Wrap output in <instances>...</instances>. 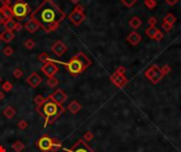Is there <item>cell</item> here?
<instances>
[{
    "label": "cell",
    "mask_w": 181,
    "mask_h": 152,
    "mask_svg": "<svg viewBox=\"0 0 181 152\" xmlns=\"http://www.w3.org/2000/svg\"><path fill=\"white\" fill-rule=\"evenodd\" d=\"M66 14L64 13L52 0H46L31 15V18L35 19L39 23L40 28L45 32L49 33L58 28V25L65 19Z\"/></svg>",
    "instance_id": "obj_1"
},
{
    "label": "cell",
    "mask_w": 181,
    "mask_h": 152,
    "mask_svg": "<svg viewBox=\"0 0 181 152\" xmlns=\"http://www.w3.org/2000/svg\"><path fill=\"white\" fill-rule=\"evenodd\" d=\"M64 111H65V109L63 108V106H58L55 103L50 100L49 98H46V101H45V104L42 106H37V112L39 113L40 115H44L46 117L45 126H47L48 124H53L56 118L62 113H64Z\"/></svg>",
    "instance_id": "obj_2"
},
{
    "label": "cell",
    "mask_w": 181,
    "mask_h": 152,
    "mask_svg": "<svg viewBox=\"0 0 181 152\" xmlns=\"http://www.w3.org/2000/svg\"><path fill=\"white\" fill-rule=\"evenodd\" d=\"M60 63L65 65L72 75H79L91 65V60L83 52H79L68 62H60Z\"/></svg>",
    "instance_id": "obj_3"
},
{
    "label": "cell",
    "mask_w": 181,
    "mask_h": 152,
    "mask_svg": "<svg viewBox=\"0 0 181 152\" xmlns=\"http://www.w3.org/2000/svg\"><path fill=\"white\" fill-rule=\"evenodd\" d=\"M12 10H13V16L17 20H23L31 11L29 4L23 0H17L12 7Z\"/></svg>",
    "instance_id": "obj_4"
},
{
    "label": "cell",
    "mask_w": 181,
    "mask_h": 152,
    "mask_svg": "<svg viewBox=\"0 0 181 152\" xmlns=\"http://www.w3.org/2000/svg\"><path fill=\"white\" fill-rule=\"evenodd\" d=\"M145 76H146V78H148L151 81L153 85H157L164 77L161 73L160 68L157 65H153L151 68H148V70L145 71Z\"/></svg>",
    "instance_id": "obj_5"
},
{
    "label": "cell",
    "mask_w": 181,
    "mask_h": 152,
    "mask_svg": "<svg viewBox=\"0 0 181 152\" xmlns=\"http://www.w3.org/2000/svg\"><path fill=\"white\" fill-rule=\"evenodd\" d=\"M69 19L74 23L75 25H79L86 19V15L84 14V9L82 5H76L73 12L69 15Z\"/></svg>",
    "instance_id": "obj_6"
},
{
    "label": "cell",
    "mask_w": 181,
    "mask_h": 152,
    "mask_svg": "<svg viewBox=\"0 0 181 152\" xmlns=\"http://www.w3.org/2000/svg\"><path fill=\"white\" fill-rule=\"evenodd\" d=\"M48 98L53 101V103H55L56 105H58V106H63L64 103L67 100L68 96L62 89H56Z\"/></svg>",
    "instance_id": "obj_7"
},
{
    "label": "cell",
    "mask_w": 181,
    "mask_h": 152,
    "mask_svg": "<svg viewBox=\"0 0 181 152\" xmlns=\"http://www.w3.org/2000/svg\"><path fill=\"white\" fill-rule=\"evenodd\" d=\"M66 152H94L84 139H79L74 145Z\"/></svg>",
    "instance_id": "obj_8"
},
{
    "label": "cell",
    "mask_w": 181,
    "mask_h": 152,
    "mask_svg": "<svg viewBox=\"0 0 181 152\" xmlns=\"http://www.w3.org/2000/svg\"><path fill=\"white\" fill-rule=\"evenodd\" d=\"M110 80L114 86L118 88H123L128 83V79L124 74H120L118 72H114L111 76H110Z\"/></svg>",
    "instance_id": "obj_9"
},
{
    "label": "cell",
    "mask_w": 181,
    "mask_h": 152,
    "mask_svg": "<svg viewBox=\"0 0 181 152\" xmlns=\"http://www.w3.org/2000/svg\"><path fill=\"white\" fill-rule=\"evenodd\" d=\"M145 34L147 37H149L151 39L157 40V41H160L163 38L164 34L161 32L159 29H157L156 27H148V28L145 30Z\"/></svg>",
    "instance_id": "obj_10"
},
{
    "label": "cell",
    "mask_w": 181,
    "mask_h": 152,
    "mask_svg": "<svg viewBox=\"0 0 181 152\" xmlns=\"http://www.w3.org/2000/svg\"><path fill=\"white\" fill-rule=\"evenodd\" d=\"M57 71H58V67L55 65V63H54V62H52V61L45 63V65L42 66V72L46 76H48L49 78L53 77Z\"/></svg>",
    "instance_id": "obj_11"
},
{
    "label": "cell",
    "mask_w": 181,
    "mask_h": 152,
    "mask_svg": "<svg viewBox=\"0 0 181 152\" xmlns=\"http://www.w3.org/2000/svg\"><path fill=\"white\" fill-rule=\"evenodd\" d=\"M52 138H50L49 136H42L38 139V143L37 146L42 151L44 152H49L51 151V148H52Z\"/></svg>",
    "instance_id": "obj_12"
},
{
    "label": "cell",
    "mask_w": 181,
    "mask_h": 152,
    "mask_svg": "<svg viewBox=\"0 0 181 152\" xmlns=\"http://www.w3.org/2000/svg\"><path fill=\"white\" fill-rule=\"evenodd\" d=\"M51 50L56 56L60 57V56H63L64 54L66 53L68 51V48L63 41H60V40H57V41L54 42V44L51 46Z\"/></svg>",
    "instance_id": "obj_13"
},
{
    "label": "cell",
    "mask_w": 181,
    "mask_h": 152,
    "mask_svg": "<svg viewBox=\"0 0 181 152\" xmlns=\"http://www.w3.org/2000/svg\"><path fill=\"white\" fill-rule=\"evenodd\" d=\"M42 76H39V74H37L36 72L31 73L30 75L28 76V78H27V83L32 88H37L38 86L42 83Z\"/></svg>",
    "instance_id": "obj_14"
},
{
    "label": "cell",
    "mask_w": 181,
    "mask_h": 152,
    "mask_svg": "<svg viewBox=\"0 0 181 152\" xmlns=\"http://www.w3.org/2000/svg\"><path fill=\"white\" fill-rule=\"evenodd\" d=\"M126 40H127V41L129 42L131 46H138V44L141 42L142 37L138 32H136V31H132V32L129 33V35L126 37Z\"/></svg>",
    "instance_id": "obj_15"
},
{
    "label": "cell",
    "mask_w": 181,
    "mask_h": 152,
    "mask_svg": "<svg viewBox=\"0 0 181 152\" xmlns=\"http://www.w3.org/2000/svg\"><path fill=\"white\" fill-rule=\"evenodd\" d=\"M23 27H24V28H26V30L28 31V32H30L31 34H33L34 32H36V31L40 28L39 23H38L37 21L35 20V19H33V18L29 19V20L27 21V23L23 25Z\"/></svg>",
    "instance_id": "obj_16"
},
{
    "label": "cell",
    "mask_w": 181,
    "mask_h": 152,
    "mask_svg": "<svg viewBox=\"0 0 181 152\" xmlns=\"http://www.w3.org/2000/svg\"><path fill=\"white\" fill-rule=\"evenodd\" d=\"M15 37V34L12 31H9V30H4L2 33H1V40L5 42V44H9L11 42L12 40L14 39Z\"/></svg>",
    "instance_id": "obj_17"
},
{
    "label": "cell",
    "mask_w": 181,
    "mask_h": 152,
    "mask_svg": "<svg viewBox=\"0 0 181 152\" xmlns=\"http://www.w3.org/2000/svg\"><path fill=\"white\" fill-rule=\"evenodd\" d=\"M81 109H82L81 104L76 100H72L71 103L68 105V110H69L72 114H76V113H79Z\"/></svg>",
    "instance_id": "obj_18"
},
{
    "label": "cell",
    "mask_w": 181,
    "mask_h": 152,
    "mask_svg": "<svg viewBox=\"0 0 181 152\" xmlns=\"http://www.w3.org/2000/svg\"><path fill=\"white\" fill-rule=\"evenodd\" d=\"M129 25L134 29V30H137V29H139L142 25V20L138 16L132 17V18L129 20Z\"/></svg>",
    "instance_id": "obj_19"
},
{
    "label": "cell",
    "mask_w": 181,
    "mask_h": 152,
    "mask_svg": "<svg viewBox=\"0 0 181 152\" xmlns=\"http://www.w3.org/2000/svg\"><path fill=\"white\" fill-rule=\"evenodd\" d=\"M1 12H2V14L4 15V17L7 19H11L14 17L13 16V10H12V7L10 5H3L1 7Z\"/></svg>",
    "instance_id": "obj_20"
},
{
    "label": "cell",
    "mask_w": 181,
    "mask_h": 152,
    "mask_svg": "<svg viewBox=\"0 0 181 152\" xmlns=\"http://www.w3.org/2000/svg\"><path fill=\"white\" fill-rule=\"evenodd\" d=\"M15 114H16V111H15V109L13 108V107H7V108L3 110V115L7 118H9V120L12 117H14Z\"/></svg>",
    "instance_id": "obj_21"
},
{
    "label": "cell",
    "mask_w": 181,
    "mask_h": 152,
    "mask_svg": "<svg viewBox=\"0 0 181 152\" xmlns=\"http://www.w3.org/2000/svg\"><path fill=\"white\" fill-rule=\"evenodd\" d=\"M3 25H4L5 30H9V31H13L15 30V25H16V21L14 20L13 18L11 19H7V21H5L4 23H3Z\"/></svg>",
    "instance_id": "obj_22"
},
{
    "label": "cell",
    "mask_w": 181,
    "mask_h": 152,
    "mask_svg": "<svg viewBox=\"0 0 181 152\" xmlns=\"http://www.w3.org/2000/svg\"><path fill=\"white\" fill-rule=\"evenodd\" d=\"M163 21H164V22L171 23V24H174V23L177 21V18H176V16H175L174 14H172V13H168V14H166L164 17H163Z\"/></svg>",
    "instance_id": "obj_23"
},
{
    "label": "cell",
    "mask_w": 181,
    "mask_h": 152,
    "mask_svg": "<svg viewBox=\"0 0 181 152\" xmlns=\"http://www.w3.org/2000/svg\"><path fill=\"white\" fill-rule=\"evenodd\" d=\"M12 148H13V150H14L15 152H21L23 149H24V144H22V142H20V141H17L13 144Z\"/></svg>",
    "instance_id": "obj_24"
},
{
    "label": "cell",
    "mask_w": 181,
    "mask_h": 152,
    "mask_svg": "<svg viewBox=\"0 0 181 152\" xmlns=\"http://www.w3.org/2000/svg\"><path fill=\"white\" fill-rule=\"evenodd\" d=\"M52 141H53V143H52L51 152H57L58 150L60 149V147H62V144H60V142L57 141L56 138H52Z\"/></svg>",
    "instance_id": "obj_25"
},
{
    "label": "cell",
    "mask_w": 181,
    "mask_h": 152,
    "mask_svg": "<svg viewBox=\"0 0 181 152\" xmlns=\"http://www.w3.org/2000/svg\"><path fill=\"white\" fill-rule=\"evenodd\" d=\"M144 4L149 10H153L157 7V1L156 0H144Z\"/></svg>",
    "instance_id": "obj_26"
},
{
    "label": "cell",
    "mask_w": 181,
    "mask_h": 152,
    "mask_svg": "<svg viewBox=\"0 0 181 152\" xmlns=\"http://www.w3.org/2000/svg\"><path fill=\"white\" fill-rule=\"evenodd\" d=\"M38 59H39V61L44 62V63H47V62L52 61V59L49 57V55H48V54H46V53L39 54V56H38Z\"/></svg>",
    "instance_id": "obj_27"
},
{
    "label": "cell",
    "mask_w": 181,
    "mask_h": 152,
    "mask_svg": "<svg viewBox=\"0 0 181 152\" xmlns=\"http://www.w3.org/2000/svg\"><path fill=\"white\" fill-rule=\"evenodd\" d=\"M47 85L49 86V87H51V88H55L56 86L58 85V79L57 78H55V77H51V78H49L48 79V81H47Z\"/></svg>",
    "instance_id": "obj_28"
},
{
    "label": "cell",
    "mask_w": 181,
    "mask_h": 152,
    "mask_svg": "<svg viewBox=\"0 0 181 152\" xmlns=\"http://www.w3.org/2000/svg\"><path fill=\"white\" fill-rule=\"evenodd\" d=\"M137 1L138 0H121V2L123 3L126 7H128V9H130L131 7H134Z\"/></svg>",
    "instance_id": "obj_29"
},
{
    "label": "cell",
    "mask_w": 181,
    "mask_h": 152,
    "mask_svg": "<svg viewBox=\"0 0 181 152\" xmlns=\"http://www.w3.org/2000/svg\"><path fill=\"white\" fill-rule=\"evenodd\" d=\"M24 46H26V49H28V50H32L35 46V41L33 39H31V38H29V39H27L26 41H24Z\"/></svg>",
    "instance_id": "obj_30"
},
{
    "label": "cell",
    "mask_w": 181,
    "mask_h": 152,
    "mask_svg": "<svg viewBox=\"0 0 181 152\" xmlns=\"http://www.w3.org/2000/svg\"><path fill=\"white\" fill-rule=\"evenodd\" d=\"M34 101L37 106H42V105L45 104V101H46V98H44L42 95H37V96L34 98Z\"/></svg>",
    "instance_id": "obj_31"
},
{
    "label": "cell",
    "mask_w": 181,
    "mask_h": 152,
    "mask_svg": "<svg viewBox=\"0 0 181 152\" xmlns=\"http://www.w3.org/2000/svg\"><path fill=\"white\" fill-rule=\"evenodd\" d=\"M160 70H161V73H162V75L165 76V75H167L168 73H171V71H172V68H171L168 65H164L162 68H160Z\"/></svg>",
    "instance_id": "obj_32"
},
{
    "label": "cell",
    "mask_w": 181,
    "mask_h": 152,
    "mask_svg": "<svg viewBox=\"0 0 181 152\" xmlns=\"http://www.w3.org/2000/svg\"><path fill=\"white\" fill-rule=\"evenodd\" d=\"M12 89H13V85H12L10 81H5L2 85V90L4 91V92H10Z\"/></svg>",
    "instance_id": "obj_33"
},
{
    "label": "cell",
    "mask_w": 181,
    "mask_h": 152,
    "mask_svg": "<svg viewBox=\"0 0 181 152\" xmlns=\"http://www.w3.org/2000/svg\"><path fill=\"white\" fill-rule=\"evenodd\" d=\"M161 28H162V30L165 31V32H170V31L173 29V24H171V23H168V22H164V21H163L162 25H161Z\"/></svg>",
    "instance_id": "obj_34"
},
{
    "label": "cell",
    "mask_w": 181,
    "mask_h": 152,
    "mask_svg": "<svg viewBox=\"0 0 181 152\" xmlns=\"http://www.w3.org/2000/svg\"><path fill=\"white\" fill-rule=\"evenodd\" d=\"M13 53H14V50H13V48H11V46H7L3 49V54H4L5 56H12Z\"/></svg>",
    "instance_id": "obj_35"
},
{
    "label": "cell",
    "mask_w": 181,
    "mask_h": 152,
    "mask_svg": "<svg viewBox=\"0 0 181 152\" xmlns=\"http://www.w3.org/2000/svg\"><path fill=\"white\" fill-rule=\"evenodd\" d=\"M92 138H93V133H92V132H90V131H87L86 133L84 134L83 139L85 142H90Z\"/></svg>",
    "instance_id": "obj_36"
},
{
    "label": "cell",
    "mask_w": 181,
    "mask_h": 152,
    "mask_svg": "<svg viewBox=\"0 0 181 152\" xmlns=\"http://www.w3.org/2000/svg\"><path fill=\"white\" fill-rule=\"evenodd\" d=\"M157 22H158V19L156 18L155 16L149 17L148 20H147V23L149 24V27H155V25L157 24Z\"/></svg>",
    "instance_id": "obj_37"
},
{
    "label": "cell",
    "mask_w": 181,
    "mask_h": 152,
    "mask_svg": "<svg viewBox=\"0 0 181 152\" xmlns=\"http://www.w3.org/2000/svg\"><path fill=\"white\" fill-rule=\"evenodd\" d=\"M18 127H19V129H20V130H26V129H27V127H28V122H27L24 120H19Z\"/></svg>",
    "instance_id": "obj_38"
},
{
    "label": "cell",
    "mask_w": 181,
    "mask_h": 152,
    "mask_svg": "<svg viewBox=\"0 0 181 152\" xmlns=\"http://www.w3.org/2000/svg\"><path fill=\"white\" fill-rule=\"evenodd\" d=\"M22 71H21L20 69H16L14 70V72H13V76H14L15 78H20L21 76H22Z\"/></svg>",
    "instance_id": "obj_39"
},
{
    "label": "cell",
    "mask_w": 181,
    "mask_h": 152,
    "mask_svg": "<svg viewBox=\"0 0 181 152\" xmlns=\"http://www.w3.org/2000/svg\"><path fill=\"white\" fill-rule=\"evenodd\" d=\"M116 72H118V73H120V74H124V75H125L126 69H125V67H123V66H121V67H119L118 69L116 70Z\"/></svg>",
    "instance_id": "obj_40"
},
{
    "label": "cell",
    "mask_w": 181,
    "mask_h": 152,
    "mask_svg": "<svg viewBox=\"0 0 181 152\" xmlns=\"http://www.w3.org/2000/svg\"><path fill=\"white\" fill-rule=\"evenodd\" d=\"M7 19L4 17V15L2 14V12H1V10H0V24H3V23L7 21Z\"/></svg>",
    "instance_id": "obj_41"
},
{
    "label": "cell",
    "mask_w": 181,
    "mask_h": 152,
    "mask_svg": "<svg viewBox=\"0 0 181 152\" xmlns=\"http://www.w3.org/2000/svg\"><path fill=\"white\" fill-rule=\"evenodd\" d=\"M22 28H23V25L21 24V23L19 22V21H17V22H16V25H15V31H17V32H19V31H20Z\"/></svg>",
    "instance_id": "obj_42"
},
{
    "label": "cell",
    "mask_w": 181,
    "mask_h": 152,
    "mask_svg": "<svg viewBox=\"0 0 181 152\" xmlns=\"http://www.w3.org/2000/svg\"><path fill=\"white\" fill-rule=\"evenodd\" d=\"M179 0H165V2L167 3L168 5H174V4H176L177 2H178Z\"/></svg>",
    "instance_id": "obj_43"
},
{
    "label": "cell",
    "mask_w": 181,
    "mask_h": 152,
    "mask_svg": "<svg viewBox=\"0 0 181 152\" xmlns=\"http://www.w3.org/2000/svg\"><path fill=\"white\" fill-rule=\"evenodd\" d=\"M1 2H2L3 5H10V2H11V0H1Z\"/></svg>",
    "instance_id": "obj_44"
},
{
    "label": "cell",
    "mask_w": 181,
    "mask_h": 152,
    "mask_svg": "<svg viewBox=\"0 0 181 152\" xmlns=\"http://www.w3.org/2000/svg\"><path fill=\"white\" fill-rule=\"evenodd\" d=\"M3 98H4V94H3V93L0 91V100H2Z\"/></svg>",
    "instance_id": "obj_45"
},
{
    "label": "cell",
    "mask_w": 181,
    "mask_h": 152,
    "mask_svg": "<svg viewBox=\"0 0 181 152\" xmlns=\"http://www.w3.org/2000/svg\"><path fill=\"white\" fill-rule=\"evenodd\" d=\"M0 152H7V150L4 149L3 146H0Z\"/></svg>",
    "instance_id": "obj_46"
},
{
    "label": "cell",
    "mask_w": 181,
    "mask_h": 152,
    "mask_svg": "<svg viewBox=\"0 0 181 152\" xmlns=\"http://www.w3.org/2000/svg\"><path fill=\"white\" fill-rule=\"evenodd\" d=\"M79 0H71V2H73V3H75V4H76L77 2H79Z\"/></svg>",
    "instance_id": "obj_47"
},
{
    "label": "cell",
    "mask_w": 181,
    "mask_h": 152,
    "mask_svg": "<svg viewBox=\"0 0 181 152\" xmlns=\"http://www.w3.org/2000/svg\"><path fill=\"white\" fill-rule=\"evenodd\" d=\"M3 7V4H2V2H1V0H0V10H1V7Z\"/></svg>",
    "instance_id": "obj_48"
},
{
    "label": "cell",
    "mask_w": 181,
    "mask_h": 152,
    "mask_svg": "<svg viewBox=\"0 0 181 152\" xmlns=\"http://www.w3.org/2000/svg\"><path fill=\"white\" fill-rule=\"evenodd\" d=\"M0 40H1V34H0Z\"/></svg>",
    "instance_id": "obj_49"
},
{
    "label": "cell",
    "mask_w": 181,
    "mask_h": 152,
    "mask_svg": "<svg viewBox=\"0 0 181 152\" xmlns=\"http://www.w3.org/2000/svg\"><path fill=\"white\" fill-rule=\"evenodd\" d=\"M0 83H1V77H0Z\"/></svg>",
    "instance_id": "obj_50"
}]
</instances>
